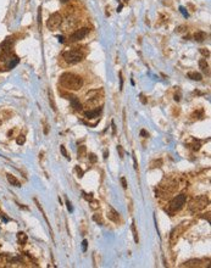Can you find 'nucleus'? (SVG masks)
<instances>
[{"instance_id": "1", "label": "nucleus", "mask_w": 211, "mask_h": 268, "mask_svg": "<svg viewBox=\"0 0 211 268\" xmlns=\"http://www.w3.org/2000/svg\"><path fill=\"white\" fill-rule=\"evenodd\" d=\"M60 83L64 88L70 90H78L83 87V79L75 73L65 72L60 77Z\"/></svg>"}, {"instance_id": "2", "label": "nucleus", "mask_w": 211, "mask_h": 268, "mask_svg": "<svg viewBox=\"0 0 211 268\" xmlns=\"http://www.w3.org/2000/svg\"><path fill=\"white\" fill-rule=\"evenodd\" d=\"M64 59L67 64L70 65H76L83 60V54L79 50H68L64 53Z\"/></svg>"}, {"instance_id": "3", "label": "nucleus", "mask_w": 211, "mask_h": 268, "mask_svg": "<svg viewBox=\"0 0 211 268\" xmlns=\"http://www.w3.org/2000/svg\"><path fill=\"white\" fill-rule=\"evenodd\" d=\"M208 202H209L208 198H206V196H204V195H201V196L195 198L194 200L190 202L189 209H190V211H192V212L201 211V210H204V209L208 206Z\"/></svg>"}, {"instance_id": "4", "label": "nucleus", "mask_w": 211, "mask_h": 268, "mask_svg": "<svg viewBox=\"0 0 211 268\" xmlns=\"http://www.w3.org/2000/svg\"><path fill=\"white\" fill-rule=\"evenodd\" d=\"M62 23V17L59 12H54L49 16L48 21H46V27L50 29V31H55L57 29Z\"/></svg>"}, {"instance_id": "5", "label": "nucleus", "mask_w": 211, "mask_h": 268, "mask_svg": "<svg viewBox=\"0 0 211 268\" xmlns=\"http://www.w3.org/2000/svg\"><path fill=\"white\" fill-rule=\"evenodd\" d=\"M186 201H187V196L184 194H179V195H177L173 200L171 201L170 209L172 211H178V210H181L183 207V205L186 204Z\"/></svg>"}, {"instance_id": "6", "label": "nucleus", "mask_w": 211, "mask_h": 268, "mask_svg": "<svg viewBox=\"0 0 211 268\" xmlns=\"http://www.w3.org/2000/svg\"><path fill=\"white\" fill-rule=\"evenodd\" d=\"M88 33H89L88 28H87V27H83V28H81V29L76 31L75 33L71 34L68 39H70V42H71V43H75V42H78V40H81V39H83V38H86Z\"/></svg>"}, {"instance_id": "7", "label": "nucleus", "mask_w": 211, "mask_h": 268, "mask_svg": "<svg viewBox=\"0 0 211 268\" xmlns=\"http://www.w3.org/2000/svg\"><path fill=\"white\" fill-rule=\"evenodd\" d=\"M64 96L70 100L71 105H72V107H73L75 110H77V111H81V110H82V104L79 102V100L77 99V96L71 95V94H64Z\"/></svg>"}, {"instance_id": "8", "label": "nucleus", "mask_w": 211, "mask_h": 268, "mask_svg": "<svg viewBox=\"0 0 211 268\" xmlns=\"http://www.w3.org/2000/svg\"><path fill=\"white\" fill-rule=\"evenodd\" d=\"M1 53H3V55H9L11 53V40H10V38H8L3 43V45H1Z\"/></svg>"}, {"instance_id": "9", "label": "nucleus", "mask_w": 211, "mask_h": 268, "mask_svg": "<svg viewBox=\"0 0 211 268\" xmlns=\"http://www.w3.org/2000/svg\"><path fill=\"white\" fill-rule=\"evenodd\" d=\"M108 217H109V219H111L112 222H119V219H120V216H119V213L116 212V211H115L112 207H109Z\"/></svg>"}, {"instance_id": "10", "label": "nucleus", "mask_w": 211, "mask_h": 268, "mask_svg": "<svg viewBox=\"0 0 211 268\" xmlns=\"http://www.w3.org/2000/svg\"><path fill=\"white\" fill-rule=\"evenodd\" d=\"M199 67H200V70H201L204 73L209 75V72H210V70H209V64L206 62V60H205V59H201V60H199Z\"/></svg>"}, {"instance_id": "11", "label": "nucleus", "mask_w": 211, "mask_h": 268, "mask_svg": "<svg viewBox=\"0 0 211 268\" xmlns=\"http://www.w3.org/2000/svg\"><path fill=\"white\" fill-rule=\"evenodd\" d=\"M100 111H101V109H97V110H92V111H87L84 113V116L89 118V120H92V118H95V117H98L100 115Z\"/></svg>"}, {"instance_id": "12", "label": "nucleus", "mask_w": 211, "mask_h": 268, "mask_svg": "<svg viewBox=\"0 0 211 268\" xmlns=\"http://www.w3.org/2000/svg\"><path fill=\"white\" fill-rule=\"evenodd\" d=\"M206 33L205 32H203V31H199V32H197V33L194 34V39L197 40V42H199V43H201V42H204L205 39H206Z\"/></svg>"}, {"instance_id": "13", "label": "nucleus", "mask_w": 211, "mask_h": 268, "mask_svg": "<svg viewBox=\"0 0 211 268\" xmlns=\"http://www.w3.org/2000/svg\"><path fill=\"white\" fill-rule=\"evenodd\" d=\"M6 176H8V180H9V183H10L11 185H13V187H21L20 182L15 178L13 176H11V174H6Z\"/></svg>"}, {"instance_id": "14", "label": "nucleus", "mask_w": 211, "mask_h": 268, "mask_svg": "<svg viewBox=\"0 0 211 268\" xmlns=\"http://www.w3.org/2000/svg\"><path fill=\"white\" fill-rule=\"evenodd\" d=\"M188 77H189L190 79H193V80H198V82L203 79V76L200 75L199 72H189V73H188Z\"/></svg>"}, {"instance_id": "15", "label": "nucleus", "mask_w": 211, "mask_h": 268, "mask_svg": "<svg viewBox=\"0 0 211 268\" xmlns=\"http://www.w3.org/2000/svg\"><path fill=\"white\" fill-rule=\"evenodd\" d=\"M18 62H20V59H18L17 56H13L11 60H10V62L8 64V68H10V70H11V68H13V67L16 66Z\"/></svg>"}, {"instance_id": "16", "label": "nucleus", "mask_w": 211, "mask_h": 268, "mask_svg": "<svg viewBox=\"0 0 211 268\" xmlns=\"http://www.w3.org/2000/svg\"><path fill=\"white\" fill-rule=\"evenodd\" d=\"M131 228H132V233H133L134 241H135V244H138V243H139V238H138V232H137V229H135V223H134V221L132 222Z\"/></svg>"}, {"instance_id": "17", "label": "nucleus", "mask_w": 211, "mask_h": 268, "mask_svg": "<svg viewBox=\"0 0 211 268\" xmlns=\"http://www.w3.org/2000/svg\"><path fill=\"white\" fill-rule=\"evenodd\" d=\"M17 239H18V241H20V244H26L27 243V235L22 233V232H20L18 234H17Z\"/></svg>"}, {"instance_id": "18", "label": "nucleus", "mask_w": 211, "mask_h": 268, "mask_svg": "<svg viewBox=\"0 0 211 268\" xmlns=\"http://www.w3.org/2000/svg\"><path fill=\"white\" fill-rule=\"evenodd\" d=\"M87 155V147L84 145L79 146L78 147V157H84Z\"/></svg>"}, {"instance_id": "19", "label": "nucleus", "mask_w": 211, "mask_h": 268, "mask_svg": "<svg viewBox=\"0 0 211 268\" xmlns=\"http://www.w3.org/2000/svg\"><path fill=\"white\" fill-rule=\"evenodd\" d=\"M200 261L199 260H192V261H188L186 262L184 266H188V267H195V266H199Z\"/></svg>"}, {"instance_id": "20", "label": "nucleus", "mask_w": 211, "mask_h": 268, "mask_svg": "<svg viewBox=\"0 0 211 268\" xmlns=\"http://www.w3.org/2000/svg\"><path fill=\"white\" fill-rule=\"evenodd\" d=\"M49 101H50V105H51V109L56 111V105H55V101H54V96H53V93L49 90Z\"/></svg>"}, {"instance_id": "21", "label": "nucleus", "mask_w": 211, "mask_h": 268, "mask_svg": "<svg viewBox=\"0 0 211 268\" xmlns=\"http://www.w3.org/2000/svg\"><path fill=\"white\" fill-rule=\"evenodd\" d=\"M199 51H200V54H201L203 56H205V57H209V56H210V51H209L208 49H205V48L199 49Z\"/></svg>"}, {"instance_id": "22", "label": "nucleus", "mask_w": 211, "mask_h": 268, "mask_svg": "<svg viewBox=\"0 0 211 268\" xmlns=\"http://www.w3.org/2000/svg\"><path fill=\"white\" fill-rule=\"evenodd\" d=\"M38 10H39L38 11V26H39V29H40V27H42V8H39Z\"/></svg>"}, {"instance_id": "23", "label": "nucleus", "mask_w": 211, "mask_h": 268, "mask_svg": "<svg viewBox=\"0 0 211 268\" xmlns=\"http://www.w3.org/2000/svg\"><path fill=\"white\" fill-rule=\"evenodd\" d=\"M89 161L92 162V163H95L97 162V160H98V157H97V155L95 154H89Z\"/></svg>"}, {"instance_id": "24", "label": "nucleus", "mask_w": 211, "mask_h": 268, "mask_svg": "<svg viewBox=\"0 0 211 268\" xmlns=\"http://www.w3.org/2000/svg\"><path fill=\"white\" fill-rule=\"evenodd\" d=\"M16 142H17V144H18V145L23 144V143L26 142V138H24V135H20V137L17 138V140H16Z\"/></svg>"}, {"instance_id": "25", "label": "nucleus", "mask_w": 211, "mask_h": 268, "mask_svg": "<svg viewBox=\"0 0 211 268\" xmlns=\"http://www.w3.org/2000/svg\"><path fill=\"white\" fill-rule=\"evenodd\" d=\"M162 165V160H159V161H154L151 163V167H160Z\"/></svg>"}, {"instance_id": "26", "label": "nucleus", "mask_w": 211, "mask_h": 268, "mask_svg": "<svg viewBox=\"0 0 211 268\" xmlns=\"http://www.w3.org/2000/svg\"><path fill=\"white\" fill-rule=\"evenodd\" d=\"M60 150H61V154H62V156L68 157V156H67V151H66V149H65V146L61 145V146H60Z\"/></svg>"}, {"instance_id": "27", "label": "nucleus", "mask_w": 211, "mask_h": 268, "mask_svg": "<svg viewBox=\"0 0 211 268\" xmlns=\"http://www.w3.org/2000/svg\"><path fill=\"white\" fill-rule=\"evenodd\" d=\"M93 218H94V221H95V222L103 224V219H101V217H100V216L98 217V214H94V217H93Z\"/></svg>"}, {"instance_id": "28", "label": "nucleus", "mask_w": 211, "mask_h": 268, "mask_svg": "<svg viewBox=\"0 0 211 268\" xmlns=\"http://www.w3.org/2000/svg\"><path fill=\"white\" fill-rule=\"evenodd\" d=\"M121 184H122L123 189H127V182H126V178H124V177L121 178Z\"/></svg>"}, {"instance_id": "29", "label": "nucleus", "mask_w": 211, "mask_h": 268, "mask_svg": "<svg viewBox=\"0 0 211 268\" xmlns=\"http://www.w3.org/2000/svg\"><path fill=\"white\" fill-rule=\"evenodd\" d=\"M87 245H88V241H87V240H83V241H82V247H83V251H84V252L87 251Z\"/></svg>"}, {"instance_id": "30", "label": "nucleus", "mask_w": 211, "mask_h": 268, "mask_svg": "<svg viewBox=\"0 0 211 268\" xmlns=\"http://www.w3.org/2000/svg\"><path fill=\"white\" fill-rule=\"evenodd\" d=\"M76 171H77V173H78V177H79V178H82V177H83V171L78 167V166L76 167Z\"/></svg>"}, {"instance_id": "31", "label": "nucleus", "mask_w": 211, "mask_h": 268, "mask_svg": "<svg viewBox=\"0 0 211 268\" xmlns=\"http://www.w3.org/2000/svg\"><path fill=\"white\" fill-rule=\"evenodd\" d=\"M123 88V77H122V72H120V89L122 90Z\"/></svg>"}, {"instance_id": "32", "label": "nucleus", "mask_w": 211, "mask_h": 268, "mask_svg": "<svg viewBox=\"0 0 211 268\" xmlns=\"http://www.w3.org/2000/svg\"><path fill=\"white\" fill-rule=\"evenodd\" d=\"M117 151L120 152V157H121V158H123V149H122V146H121V145L117 146Z\"/></svg>"}, {"instance_id": "33", "label": "nucleus", "mask_w": 211, "mask_h": 268, "mask_svg": "<svg viewBox=\"0 0 211 268\" xmlns=\"http://www.w3.org/2000/svg\"><path fill=\"white\" fill-rule=\"evenodd\" d=\"M184 28H186L184 26H181V27H178V28H177V32H178V33H182V32L184 31Z\"/></svg>"}, {"instance_id": "34", "label": "nucleus", "mask_w": 211, "mask_h": 268, "mask_svg": "<svg viewBox=\"0 0 211 268\" xmlns=\"http://www.w3.org/2000/svg\"><path fill=\"white\" fill-rule=\"evenodd\" d=\"M84 198H86V199H87V200L88 201H90V200H93V196H92V194H90V195H87V194H84Z\"/></svg>"}, {"instance_id": "35", "label": "nucleus", "mask_w": 211, "mask_h": 268, "mask_svg": "<svg viewBox=\"0 0 211 268\" xmlns=\"http://www.w3.org/2000/svg\"><path fill=\"white\" fill-rule=\"evenodd\" d=\"M66 205H67V209H68V211H72V210H73V209H72V206H71V204H70V201H67Z\"/></svg>"}, {"instance_id": "36", "label": "nucleus", "mask_w": 211, "mask_h": 268, "mask_svg": "<svg viewBox=\"0 0 211 268\" xmlns=\"http://www.w3.org/2000/svg\"><path fill=\"white\" fill-rule=\"evenodd\" d=\"M140 135H142V137H148V133H146V132H145L144 129H142V131H140Z\"/></svg>"}, {"instance_id": "37", "label": "nucleus", "mask_w": 211, "mask_h": 268, "mask_svg": "<svg viewBox=\"0 0 211 268\" xmlns=\"http://www.w3.org/2000/svg\"><path fill=\"white\" fill-rule=\"evenodd\" d=\"M140 100H142V102H143V104H145V102H146V100L144 99V95H140Z\"/></svg>"}, {"instance_id": "38", "label": "nucleus", "mask_w": 211, "mask_h": 268, "mask_svg": "<svg viewBox=\"0 0 211 268\" xmlns=\"http://www.w3.org/2000/svg\"><path fill=\"white\" fill-rule=\"evenodd\" d=\"M112 131H113V134L116 133V127H115V123L112 122Z\"/></svg>"}, {"instance_id": "39", "label": "nucleus", "mask_w": 211, "mask_h": 268, "mask_svg": "<svg viewBox=\"0 0 211 268\" xmlns=\"http://www.w3.org/2000/svg\"><path fill=\"white\" fill-rule=\"evenodd\" d=\"M106 157H108V151L104 152V158H106Z\"/></svg>"}, {"instance_id": "40", "label": "nucleus", "mask_w": 211, "mask_h": 268, "mask_svg": "<svg viewBox=\"0 0 211 268\" xmlns=\"http://www.w3.org/2000/svg\"><path fill=\"white\" fill-rule=\"evenodd\" d=\"M59 40L62 43V42H64V38H62V37H59Z\"/></svg>"}, {"instance_id": "41", "label": "nucleus", "mask_w": 211, "mask_h": 268, "mask_svg": "<svg viewBox=\"0 0 211 268\" xmlns=\"http://www.w3.org/2000/svg\"><path fill=\"white\" fill-rule=\"evenodd\" d=\"M61 3H66V1H68V0H60Z\"/></svg>"}, {"instance_id": "42", "label": "nucleus", "mask_w": 211, "mask_h": 268, "mask_svg": "<svg viewBox=\"0 0 211 268\" xmlns=\"http://www.w3.org/2000/svg\"><path fill=\"white\" fill-rule=\"evenodd\" d=\"M123 1H124V3H128V1H129V0H123Z\"/></svg>"}]
</instances>
